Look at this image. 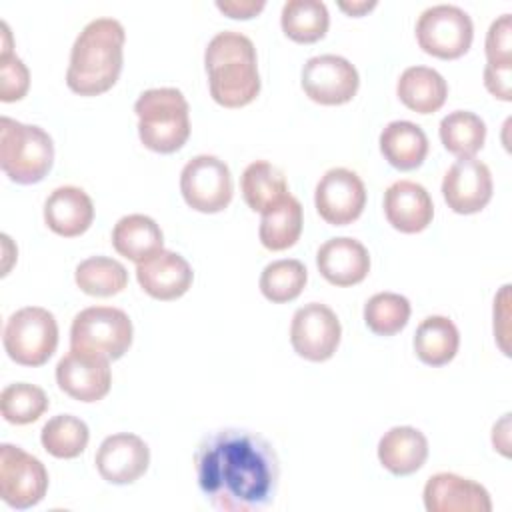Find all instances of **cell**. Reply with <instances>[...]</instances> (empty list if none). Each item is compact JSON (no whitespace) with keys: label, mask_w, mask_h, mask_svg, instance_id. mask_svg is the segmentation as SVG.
Segmentation results:
<instances>
[{"label":"cell","mask_w":512,"mask_h":512,"mask_svg":"<svg viewBox=\"0 0 512 512\" xmlns=\"http://www.w3.org/2000/svg\"><path fill=\"white\" fill-rule=\"evenodd\" d=\"M180 192L184 202L196 212H222L234 192L228 164L210 154L194 156L180 172Z\"/></svg>","instance_id":"9c48e42d"},{"label":"cell","mask_w":512,"mask_h":512,"mask_svg":"<svg viewBox=\"0 0 512 512\" xmlns=\"http://www.w3.org/2000/svg\"><path fill=\"white\" fill-rule=\"evenodd\" d=\"M338 8L340 10H344L346 14H350V16H362V14H366V12H370L372 8H376V0H370V2H366V0H360V2H338Z\"/></svg>","instance_id":"ab89813d"},{"label":"cell","mask_w":512,"mask_h":512,"mask_svg":"<svg viewBox=\"0 0 512 512\" xmlns=\"http://www.w3.org/2000/svg\"><path fill=\"white\" fill-rule=\"evenodd\" d=\"M474 38V24L468 12L454 4L426 8L416 22L418 46L436 58L454 60L468 52Z\"/></svg>","instance_id":"ba28073f"},{"label":"cell","mask_w":512,"mask_h":512,"mask_svg":"<svg viewBox=\"0 0 512 512\" xmlns=\"http://www.w3.org/2000/svg\"><path fill=\"white\" fill-rule=\"evenodd\" d=\"M46 392L28 382L8 384L0 394V410L6 422L10 424H30L36 422L48 410Z\"/></svg>","instance_id":"836d02e7"},{"label":"cell","mask_w":512,"mask_h":512,"mask_svg":"<svg viewBox=\"0 0 512 512\" xmlns=\"http://www.w3.org/2000/svg\"><path fill=\"white\" fill-rule=\"evenodd\" d=\"M410 318V302L396 292H378L364 304V322L378 336L398 334Z\"/></svg>","instance_id":"e575fe53"},{"label":"cell","mask_w":512,"mask_h":512,"mask_svg":"<svg viewBox=\"0 0 512 512\" xmlns=\"http://www.w3.org/2000/svg\"><path fill=\"white\" fill-rule=\"evenodd\" d=\"M98 474L110 484H132L150 464L148 444L130 432L106 436L94 456Z\"/></svg>","instance_id":"2e32d148"},{"label":"cell","mask_w":512,"mask_h":512,"mask_svg":"<svg viewBox=\"0 0 512 512\" xmlns=\"http://www.w3.org/2000/svg\"><path fill=\"white\" fill-rule=\"evenodd\" d=\"M198 488L222 512H260L272 506L280 462L272 444L246 428H218L202 436L194 452Z\"/></svg>","instance_id":"6da1fadb"},{"label":"cell","mask_w":512,"mask_h":512,"mask_svg":"<svg viewBox=\"0 0 512 512\" xmlns=\"http://www.w3.org/2000/svg\"><path fill=\"white\" fill-rule=\"evenodd\" d=\"M210 96L224 108H242L260 92L258 58L252 40L240 32H218L204 50Z\"/></svg>","instance_id":"3957f363"},{"label":"cell","mask_w":512,"mask_h":512,"mask_svg":"<svg viewBox=\"0 0 512 512\" xmlns=\"http://www.w3.org/2000/svg\"><path fill=\"white\" fill-rule=\"evenodd\" d=\"M316 266L326 282L334 286H354L368 276L370 254L356 238H330L318 248Z\"/></svg>","instance_id":"ffe728a7"},{"label":"cell","mask_w":512,"mask_h":512,"mask_svg":"<svg viewBox=\"0 0 512 512\" xmlns=\"http://www.w3.org/2000/svg\"><path fill=\"white\" fill-rule=\"evenodd\" d=\"M4 350L20 366H42L58 346V324L52 312L40 306L16 310L4 326Z\"/></svg>","instance_id":"8992f818"},{"label":"cell","mask_w":512,"mask_h":512,"mask_svg":"<svg viewBox=\"0 0 512 512\" xmlns=\"http://www.w3.org/2000/svg\"><path fill=\"white\" fill-rule=\"evenodd\" d=\"M384 214L392 228L416 234L430 226L434 204L426 188L412 180H396L384 192Z\"/></svg>","instance_id":"d6986e66"},{"label":"cell","mask_w":512,"mask_h":512,"mask_svg":"<svg viewBox=\"0 0 512 512\" xmlns=\"http://www.w3.org/2000/svg\"><path fill=\"white\" fill-rule=\"evenodd\" d=\"M54 144L46 130L0 118V168L16 184H36L52 168Z\"/></svg>","instance_id":"5b68a950"},{"label":"cell","mask_w":512,"mask_h":512,"mask_svg":"<svg viewBox=\"0 0 512 512\" xmlns=\"http://www.w3.org/2000/svg\"><path fill=\"white\" fill-rule=\"evenodd\" d=\"M56 382L58 388L74 400L98 402L112 386L110 358L70 348L56 364Z\"/></svg>","instance_id":"5bb4252c"},{"label":"cell","mask_w":512,"mask_h":512,"mask_svg":"<svg viewBox=\"0 0 512 512\" xmlns=\"http://www.w3.org/2000/svg\"><path fill=\"white\" fill-rule=\"evenodd\" d=\"M90 440V432L84 420L72 414H58L50 418L40 432V442L44 450L62 460L80 456Z\"/></svg>","instance_id":"1f68e13d"},{"label":"cell","mask_w":512,"mask_h":512,"mask_svg":"<svg viewBox=\"0 0 512 512\" xmlns=\"http://www.w3.org/2000/svg\"><path fill=\"white\" fill-rule=\"evenodd\" d=\"M302 204L292 194L284 196L280 202L262 212L258 236L264 248L272 252L286 250L294 246L302 234Z\"/></svg>","instance_id":"484cf974"},{"label":"cell","mask_w":512,"mask_h":512,"mask_svg":"<svg viewBox=\"0 0 512 512\" xmlns=\"http://www.w3.org/2000/svg\"><path fill=\"white\" fill-rule=\"evenodd\" d=\"M136 278L148 296L156 300H176L192 286L194 272L184 256L162 248L136 264Z\"/></svg>","instance_id":"ac0fdd59"},{"label":"cell","mask_w":512,"mask_h":512,"mask_svg":"<svg viewBox=\"0 0 512 512\" xmlns=\"http://www.w3.org/2000/svg\"><path fill=\"white\" fill-rule=\"evenodd\" d=\"M264 0H216V8L230 18L248 20L264 10Z\"/></svg>","instance_id":"f35d334b"},{"label":"cell","mask_w":512,"mask_h":512,"mask_svg":"<svg viewBox=\"0 0 512 512\" xmlns=\"http://www.w3.org/2000/svg\"><path fill=\"white\" fill-rule=\"evenodd\" d=\"M314 204L324 222L332 226L352 224L366 206L364 182L348 168H330L316 184Z\"/></svg>","instance_id":"4fadbf2b"},{"label":"cell","mask_w":512,"mask_h":512,"mask_svg":"<svg viewBox=\"0 0 512 512\" xmlns=\"http://www.w3.org/2000/svg\"><path fill=\"white\" fill-rule=\"evenodd\" d=\"M132 332V320L124 310L114 306H90L72 320L70 348L118 360L128 352Z\"/></svg>","instance_id":"52a82bcc"},{"label":"cell","mask_w":512,"mask_h":512,"mask_svg":"<svg viewBox=\"0 0 512 512\" xmlns=\"http://www.w3.org/2000/svg\"><path fill=\"white\" fill-rule=\"evenodd\" d=\"M440 140L458 158H474L484 146L486 124L470 110H454L440 120Z\"/></svg>","instance_id":"f546056e"},{"label":"cell","mask_w":512,"mask_h":512,"mask_svg":"<svg viewBox=\"0 0 512 512\" xmlns=\"http://www.w3.org/2000/svg\"><path fill=\"white\" fill-rule=\"evenodd\" d=\"M424 508L428 512H490L488 490L454 472H438L424 486Z\"/></svg>","instance_id":"e0dca14e"},{"label":"cell","mask_w":512,"mask_h":512,"mask_svg":"<svg viewBox=\"0 0 512 512\" xmlns=\"http://www.w3.org/2000/svg\"><path fill=\"white\" fill-rule=\"evenodd\" d=\"M342 336L336 312L320 302L298 308L290 324V344L298 356L310 362H324L334 356Z\"/></svg>","instance_id":"8fae6325"},{"label":"cell","mask_w":512,"mask_h":512,"mask_svg":"<svg viewBox=\"0 0 512 512\" xmlns=\"http://www.w3.org/2000/svg\"><path fill=\"white\" fill-rule=\"evenodd\" d=\"M134 112L138 116L140 142L158 154L180 150L190 136V108L178 88L144 90Z\"/></svg>","instance_id":"277c9868"},{"label":"cell","mask_w":512,"mask_h":512,"mask_svg":"<svg viewBox=\"0 0 512 512\" xmlns=\"http://www.w3.org/2000/svg\"><path fill=\"white\" fill-rule=\"evenodd\" d=\"M460 346V332L446 316L424 318L414 332V352L428 366L448 364Z\"/></svg>","instance_id":"4316f807"},{"label":"cell","mask_w":512,"mask_h":512,"mask_svg":"<svg viewBox=\"0 0 512 512\" xmlns=\"http://www.w3.org/2000/svg\"><path fill=\"white\" fill-rule=\"evenodd\" d=\"M380 152L396 170H414L426 160L428 138L418 124L394 120L380 132Z\"/></svg>","instance_id":"cb8c5ba5"},{"label":"cell","mask_w":512,"mask_h":512,"mask_svg":"<svg viewBox=\"0 0 512 512\" xmlns=\"http://www.w3.org/2000/svg\"><path fill=\"white\" fill-rule=\"evenodd\" d=\"M48 490V470L20 446H0V496L16 510L36 506Z\"/></svg>","instance_id":"30bf717a"},{"label":"cell","mask_w":512,"mask_h":512,"mask_svg":"<svg viewBox=\"0 0 512 512\" xmlns=\"http://www.w3.org/2000/svg\"><path fill=\"white\" fill-rule=\"evenodd\" d=\"M74 280L78 288L88 296H114L128 284V272L124 264L108 256H90L76 266Z\"/></svg>","instance_id":"4dcf8cb0"},{"label":"cell","mask_w":512,"mask_h":512,"mask_svg":"<svg viewBox=\"0 0 512 512\" xmlns=\"http://www.w3.org/2000/svg\"><path fill=\"white\" fill-rule=\"evenodd\" d=\"M358 86V70L344 56H314L302 68L304 94L322 106H340L350 102L356 96Z\"/></svg>","instance_id":"7c38bea8"},{"label":"cell","mask_w":512,"mask_h":512,"mask_svg":"<svg viewBox=\"0 0 512 512\" xmlns=\"http://www.w3.org/2000/svg\"><path fill=\"white\" fill-rule=\"evenodd\" d=\"M240 190L248 208L260 214L290 194L282 170L266 160L246 166L240 178Z\"/></svg>","instance_id":"83f0119b"},{"label":"cell","mask_w":512,"mask_h":512,"mask_svg":"<svg viewBox=\"0 0 512 512\" xmlns=\"http://www.w3.org/2000/svg\"><path fill=\"white\" fill-rule=\"evenodd\" d=\"M396 94L406 108L418 114H432L444 106L448 84L434 68L410 66L400 74Z\"/></svg>","instance_id":"603a6c76"},{"label":"cell","mask_w":512,"mask_h":512,"mask_svg":"<svg viewBox=\"0 0 512 512\" xmlns=\"http://www.w3.org/2000/svg\"><path fill=\"white\" fill-rule=\"evenodd\" d=\"M124 26L116 18H94L76 36L66 84L80 96H98L108 92L124 62Z\"/></svg>","instance_id":"7a4b0ae2"},{"label":"cell","mask_w":512,"mask_h":512,"mask_svg":"<svg viewBox=\"0 0 512 512\" xmlns=\"http://www.w3.org/2000/svg\"><path fill=\"white\" fill-rule=\"evenodd\" d=\"M490 168L478 158H458L442 180V196L456 214H476L492 198Z\"/></svg>","instance_id":"9a60e30c"},{"label":"cell","mask_w":512,"mask_h":512,"mask_svg":"<svg viewBox=\"0 0 512 512\" xmlns=\"http://www.w3.org/2000/svg\"><path fill=\"white\" fill-rule=\"evenodd\" d=\"M308 280V270L300 260L284 258L270 262L260 274V292L274 304H284L300 296Z\"/></svg>","instance_id":"d6a6232c"},{"label":"cell","mask_w":512,"mask_h":512,"mask_svg":"<svg viewBox=\"0 0 512 512\" xmlns=\"http://www.w3.org/2000/svg\"><path fill=\"white\" fill-rule=\"evenodd\" d=\"M426 458L428 440L418 428L394 426L378 442L380 464L396 476L414 474L424 466Z\"/></svg>","instance_id":"7402d4cb"},{"label":"cell","mask_w":512,"mask_h":512,"mask_svg":"<svg viewBox=\"0 0 512 512\" xmlns=\"http://www.w3.org/2000/svg\"><path fill=\"white\" fill-rule=\"evenodd\" d=\"M92 220V198L78 186H60L44 202V222L58 236H80L90 228Z\"/></svg>","instance_id":"44dd1931"},{"label":"cell","mask_w":512,"mask_h":512,"mask_svg":"<svg viewBox=\"0 0 512 512\" xmlns=\"http://www.w3.org/2000/svg\"><path fill=\"white\" fill-rule=\"evenodd\" d=\"M30 86V72L26 64L14 54H0V100L16 102L26 96Z\"/></svg>","instance_id":"8d00e7d4"},{"label":"cell","mask_w":512,"mask_h":512,"mask_svg":"<svg viewBox=\"0 0 512 512\" xmlns=\"http://www.w3.org/2000/svg\"><path fill=\"white\" fill-rule=\"evenodd\" d=\"M328 24V8L320 0H288L282 6L280 26L298 44H312L324 38Z\"/></svg>","instance_id":"f1b7e54d"},{"label":"cell","mask_w":512,"mask_h":512,"mask_svg":"<svg viewBox=\"0 0 512 512\" xmlns=\"http://www.w3.org/2000/svg\"><path fill=\"white\" fill-rule=\"evenodd\" d=\"M486 66L490 68H512V16H498L486 34L484 42Z\"/></svg>","instance_id":"d590c367"},{"label":"cell","mask_w":512,"mask_h":512,"mask_svg":"<svg viewBox=\"0 0 512 512\" xmlns=\"http://www.w3.org/2000/svg\"><path fill=\"white\" fill-rule=\"evenodd\" d=\"M510 78H512V68H490V66H484V86L498 100H504V102L512 100Z\"/></svg>","instance_id":"74e56055"},{"label":"cell","mask_w":512,"mask_h":512,"mask_svg":"<svg viewBox=\"0 0 512 512\" xmlns=\"http://www.w3.org/2000/svg\"><path fill=\"white\" fill-rule=\"evenodd\" d=\"M164 236L156 220L144 214L122 216L112 228V246L114 250L140 264L158 250H162Z\"/></svg>","instance_id":"d4e9b609"}]
</instances>
